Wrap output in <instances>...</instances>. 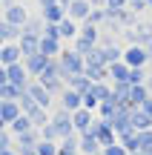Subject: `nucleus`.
<instances>
[{"instance_id":"11","label":"nucleus","mask_w":152,"mask_h":155,"mask_svg":"<svg viewBox=\"0 0 152 155\" xmlns=\"http://www.w3.org/2000/svg\"><path fill=\"white\" fill-rule=\"evenodd\" d=\"M95 112H89V109H78V112H72V124H75V132L78 135H83V132H89L92 129V124H95Z\"/></svg>"},{"instance_id":"39","label":"nucleus","mask_w":152,"mask_h":155,"mask_svg":"<svg viewBox=\"0 0 152 155\" xmlns=\"http://www.w3.org/2000/svg\"><path fill=\"white\" fill-rule=\"evenodd\" d=\"M101 155H129V152H126L121 144H112V147H103V150H101Z\"/></svg>"},{"instance_id":"2","label":"nucleus","mask_w":152,"mask_h":155,"mask_svg":"<svg viewBox=\"0 0 152 155\" xmlns=\"http://www.w3.org/2000/svg\"><path fill=\"white\" fill-rule=\"evenodd\" d=\"M49 127L55 129V141H57V144H60L63 138L78 135V132H75V124H72V112L60 109V106H57L55 112H49Z\"/></svg>"},{"instance_id":"20","label":"nucleus","mask_w":152,"mask_h":155,"mask_svg":"<svg viewBox=\"0 0 152 155\" xmlns=\"http://www.w3.org/2000/svg\"><path fill=\"white\" fill-rule=\"evenodd\" d=\"M83 75L89 78L92 83H103V81H109V66H101V63H86Z\"/></svg>"},{"instance_id":"29","label":"nucleus","mask_w":152,"mask_h":155,"mask_svg":"<svg viewBox=\"0 0 152 155\" xmlns=\"http://www.w3.org/2000/svg\"><path fill=\"white\" fill-rule=\"evenodd\" d=\"M78 38H83L86 43L98 46V38H101V29H98V26H89V23H80V32H78Z\"/></svg>"},{"instance_id":"12","label":"nucleus","mask_w":152,"mask_h":155,"mask_svg":"<svg viewBox=\"0 0 152 155\" xmlns=\"http://www.w3.org/2000/svg\"><path fill=\"white\" fill-rule=\"evenodd\" d=\"M23 61V52L17 43H3L0 46V66H15Z\"/></svg>"},{"instance_id":"47","label":"nucleus","mask_w":152,"mask_h":155,"mask_svg":"<svg viewBox=\"0 0 152 155\" xmlns=\"http://www.w3.org/2000/svg\"><path fill=\"white\" fill-rule=\"evenodd\" d=\"M17 155H37L34 150H17Z\"/></svg>"},{"instance_id":"51","label":"nucleus","mask_w":152,"mask_h":155,"mask_svg":"<svg viewBox=\"0 0 152 155\" xmlns=\"http://www.w3.org/2000/svg\"><path fill=\"white\" fill-rule=\"evenodd\" d=\"M129 155H147V152H129Z\"/></svg>"},{"instance_id":"18","label":"nucleus","mask_w":152,"mask_h":155,"mask_svg":"<svg viewBox=\"0 0 152 155\" xmlns=\"http://www.w3.org/2000/svg\"><path fill=\"white\" fill-rule=\"evenodd\" d=\"M37 144H40V129H29L15 138V150H34Z\"/></svg>"},{"instance_id":"30","label":"nucleus","mask_w":152,"mask_h":155,"mask_svg":"<svg viewBox=\"0 0 152 155\" xmlns=\"http://www.w3.org/2000/svg\"><path fill=\"white\" fill-rule=\"evenodd\" d=\"M29 129H34V127H32V121H29L26 115H20L17 121H11V124H9V132H11V138H17V135L29 132Z\"/></svg>"},{"instance_id":"24","label":"nucleus","mask_w":152,"mask_h":155,"mask_svg":"<svg viewBox=\"0 0 152 155\" xmlns=\"http://www.w3.org/2000/svg\"><path fill=\"white\" fill-rule=\"evenodd\" d=\"M66 86L75 89L78 95H86V92L92 89V81H89L86 75H72V78H66Z\"/></svg>"},{"instance_id":"7","label":"nucleus","mask_w":152,"mask_h":155,"mask_svg":"<svg viewBox=\"0 0 152 155\" xmlns=\"http://www.w3.org/2000/svg\"><path fill=\"white\" fill-rule=\"evenodd\" d=\"M6 81H9L11 86H17V89H26V86H29V81H32V78H29L23 61L15 63V66H6Z\"/></svg>"},{"instance_id":"14","label":"nucleus","mask_w":152,"mask_h":155,"mask_svg":"<svg viewBox=\"0 0 152 155\" xmlns=\"http://www.w3.org/2000/svg\"><path fill=\"white\" fill-rule=\"evenodd\" d=\"M89 12H92V3H89V0H75V3L66 9V17H72L75 23H83L86 17H89Z\"/></svg>"},{"instance_id":"27","label":"nucleus","mask_w":152,"mask_h":155,"mask_svg":"<svg viewBox=\"0 0 152 155\" xmlns=\"http://www.w3.org/2000/svg\"><path fill=\"white\" fill-rule=\"evenodd\" d=\"M132 129L135 132H144V129H152V118L144 109H132Z\"/></svg>"},{"instance_id":"21","label":"nucleus","mask_w":152,"mask_h":155,"mask_svg":"<svg viewBox=\"0 0 152 155\" xmlns=\"http://www.w3.org/2000/svg\"><path fill=\"white\" fill-rule=\"evenodd\" d=\"M57 32H60V40H75L80 32V23H75L72 17H63L60 23H57Z\"/></svg>"},{"instance_id":"42","label":"nucleus","mask_w":152,"mask_h":155,"mask_svg":"<svg viewBox=\"0 0 152 155\" xmlns=\"http://www.w3.org/2000/svg\"><path fill=\"white\" fill-rule=\"evenodd\" d=\"M141 109H144V112H147V115L152 118V95H149L147 101H144V106H141Z\"/></svg>"},{"instance_id":"5","label":"nucleus","mask_w":152,"mask_h":155,"mask_svg":"<svg viewBox=\"0 0 152 155\" xmlns=\"http://www.w3.org/2000/svg\"><path fill=\"white\" fill-rule=\"evenodd\" d=\"M149 61H152V58L147 55L144 46H124V63L129 69H147Z\"/></svg>"},{"instance_id":"50","label":"nucleus","mask_w":152,"mask_h":155,"mask_svg":"<svg viewBox=\"0 0 152 155\" xmlns=\"http://www.w3.org/2000/svg\"><path fill=\"white\" fill-rule=\"evenodd\" d=\"M144 49H147V55L152 58V40H149V43H147V46H144Z\"/></svg>"},{"instance_id":"3","label":"nucleus","mask_w":152,"mask_h":155,"mask_svg":"<svg viewBox=\"0 0 152 155\" xmlns=\"http://www.w3.org/2000/svg\"><path fill=\"white\" fill-rule=\"evenodd\" d=\"M57 63H60V69H63V78L83 75V69H86V61H83L75 49H63L60 55H57Z\"/></svg>"},{"instance_id":"17","label":"nucleus","mask_w":152,"mask_h":155,"mask_svg":"<svg viewBox=\"0 0 152 155\" xmlns=\"http://www.w3.org/2000/svg\"><path fill=\"white\" fill-rule=\"evenodd\" d=\"M40 17H43V23H52V26H57V23L66 17V9H63L60 3H52V6H43L40 9Z\"/></svg>"},{"instance_id":"28","label":"nucleus","mask_w":152,"mask_h":155,"mask_svg":"<svg viewBox=\"0 0 152 155\" xmlns=\"http://www.w3.org/2000/svg\"><path fill=\"white\" fill-rule=\"evenodd\" d=\"M109 81H112V83H118V81H129V66H126L124 61L112 63V66H109Z\"/></svg>"},{"instance_id":"38","label":"nucleus","mask_w":152,"mask_h":155,"mask_svg":"<svg viewBox=\"0 0 152 155\" xmlns=\"http://www.w3.org/2000/svg\"><path fill=\"white\" fill-rule=\"evenodd\" d=\"M57 147H60V150H69V152H78V135H72V138H63Z\"/></svg>"},{"instance_id":"32","label":"nucleus","mask_w":152,"mask_h":155,"mask_svg":"<svg viewBox=\"0 0 152 155\" xmlns=\"http://www.w3.org/2000/svg\"><path fill=\"white\" fill-rule=\"evenodd\" d=\"M135 141H138V152H152V129L135 132Z\"/></svg>"},{"instance_id":"41","label":"nucleus","mask_w":152,"mask_h":155,"mask_svg":"<svg viewBox=\"0 0 152 155\" xmlns=\"http://www.w3.org/2000/svg\"><path fill=\"white\" fill-rule=\"evenodd\" d=\"M43 38H55V40H60V32H57V26L46 23V26H43Z\"/></svg>"},{"instance_id":"34","label":"nucleus","mask_w":152,"mask_h":155,"mask_svg":"<svg viewBox=\"0 0 152 155\" xmlns=\"http://www.w3.org/2000/svg\"><path fill=\"white\" fill-rule=\"evenodd\" d=\"M83 23H89V26H98V29H101L103 23H106V9H92L89 17H86Z\"/></svg>"},{"instance_id":"1","label":"nucleus","mask_w":152,"mask_h":155,"mask_svg":"<svg viewBox=\"0 0 152 155\" xmlns=\"http://www.w3.org/2000/svg\"><path fill=\"white\" fill-rule=\"evenodd\" d=\"M37 83H43V86L49 89L52 98H57V95L66 89V78H63V69H60V63H57V58H55V61H49V66H46L43 75L37 78Z\"/></svg>"},{"instance_id":"44","label":"nucleus","mask_w":152,"mask_h":155,"mask_svg":"<svg viewBox=\"0 0 152 155\" xmlns=\"http://www.w3.org/2000/svg\"><path fill=\"white\" fill-rule=\"evenodd\" d=\"M6 83H9L6 81V66H0V86H6Z\"/></svg>"},{"instance_id":"6","label":"nucleus","mask_w":152,"mask_h":155,"mask_svg":"<svg viewBox=\"0 0 152 155\" xmlns=\"http://www.w3.org/2000/svg\"><path fill=\"white\" fill-rule=\"evenodd\" d=\"M26 92H29V98H32L37 106H43V109H52V95H49V89H46L43 83H37V81H29Z\"/></svg>"},{"instance_id":"9","label":"nucleus","mask_w":152,"mask_h":155,"mask_svg":"<svg viewBox=\"0 0 152 155\" xmlns=\"http://www.w3.org/2000/svg\"><path fill=\"white\" fill-rule=\"evenodd\" d=\"M57 101H60V109H66V112H78V109H83V95H78L75 89H63L60 95H57Z\"/></svg>"},{"instance_id":"52","label":"nucleus","mask_w":152,"mask_h":155,"mask_svg":"<svg viewBox=\"0 0 152 155\" xmlns=\"http://www.w3.org/2000/svg\"><path fill=\"white\" fill-rule=\"evenodd\" d=\"M147 155H152V152H147Z\"/></svg>"},{"instance_id":"37","label":"nucleus","mask_w":152,"mask_h":155,"mask_svg":"<svg viewBox=\"0 0 152 155\" xmlns=\"http://www.w3.org/2000/svg\"><path fill=\"white\" fill-rule=\"evenodd\" d=\"M129 83H147V69H129Z\"/></svg>"},{"instance_id":"48","label":"nucleus","mask_w":152,"mask_h":155,"mask_svg":"<svg viewBox=\"0 0 152 155\" xmlns=\"http://www.w3.org/2000/svg\"><path fill=\"white\" fill-rule=\"evenodd\" d=\"M57 3H60V6H63V9H69V6H72V3H75V0H57Z\"/></svg>"},{"instance_id":"46","label":"nucleus","mask_w":152,"mask_h":155,"mask_svg":"<svg viewBox=\"0 0 152 155\" xmlns=\"http://www.w3.org/2000/svg\"><path fill=\"white\" fill-rule=\"evenodd\" d=\"M0 155H17V150H15V147H9V150H3Z\"/></svg>"},{"instance_id":"25","label":"nucleus","mask_w":152,"mask_h":155,"mask_svg":"<svg viewBox=\"0 0 152 155\" xmlns=\"http://www.w3.org/2000/svg\"><path fill=\"white\" fill-rule=\"evenodd\" d=\"M20 35H23V29L11 26V23H6L3 17H0V38H3L6 43H17V40H20Z\"/></svg>"},{"instance_id":"16","label":"nucleus","mask_w":152,"mask_h":155,"mask_svg":"<svg viewBox=\"0 0 152 155\" xmlns=\"http://www.w3.org/2000/svg\"><path fill=\"white\" fill-rule=\"evenodd\" d=\"M147 98H149L147 86H144V83H132V86H129V95H126V104H129L132 109H141Z\"/></svg>"},{"instance_id":"35","label":"nucleus","mask_w":152,"mask_h":155,"mask_svg":"<svg viewBox=\"0 0 152 155\" xmlns=\"http://www.w3.org/2000/svg\"><path fill=\"white\" fill-rule=\"evenodd\" d=\"M34 152L37 155H57L60 147H57V141H40V144L34 147Z\"/></svg>"},{"instance_id":"45","label":"nucleus","mask_w":152,"mask_h":155,"mask_svg":"<svg viewBox=\"0 0 152 155\" xmlns=\"http://www.w3.org/2000/svg\"><path fill=\"white\" fill-rule=\"evenodd\" d=\"M144 86H147V92L152 95V75H147V83H144Z\"/></svg>"},{"instance_id":"22","label":"nucleus","mask_w":152,"mask_h":155,"mask_svg":"<svg viewBox=\"0 0 152 155\" xmlns=\"http://www.w3.org/2000/svg\"><path fill=\"white\" fill-rule=\"evenodd\" d=\"M17 46H20L23 58H29V55H37V52H40V38H34V35H20Z\"/></svg>"},{"instance_id":"49","label":"nucleus","mask_w":152,"mask_h":155,"mask_svg":"<svg viewBox=\"0 0 152 155\" xmlns=\"http://www.w3.org/2000/svg\"><path fill=\"white\" fill-rule=\"evenodd\" d=\"M40 3V9H43V6H52V3H57V0H37Z\"/></svg>"},{"instance_id":"13","label":"nucleus","mask_w":152,"mask_h":155,"mask_svg":"<svg viewBox=\"0 0 152 155\" xmlns=\"http://www.w3.org/2000/svg\"><path fill=\"white\" fill-rule=\"evenodd\" d=\"M78 152L80 155H101V144H98V138L92 132L78 135Z\"/></svg>"},{"instance_id":"4","label":"nucleus","mask_w":152,"mask_h":155,"mask_svg":"<svg viewBox=\"0 0 152 155\" xmlns=\"http://www.w3.org/2000/svg\"><path fill=\"white\" fill-rule=\"evenodd\" d=\"M89 132L98 138L101 150H103V147H112V144H118V132L112 129V124H109V121H101V118H95V124H92V129H89Z\"/></svg>"},{"instance_id":"26","label":"nucleus","mask_w":152,"mask_h":155,"mask_svg":"<svg viewBox=\"0 0 152 155\" xmlns=\"http://www.w3.org/2000/svg\"><path fill=\"white\" fill-rule=\"evenodd\" d=\"M43 17L40 15H29V20H26V26H23V35H34V38H43Z\"/></svg>"},{"instance_id":"19","label":"nucleus","mask_w":152,"mask_h":155,"mask_svg":"<svg viewBox=\"0 0 152 155\" xmlns=\"http://www.w3.org/2000/svg\"><path fill=\"white\" fill-rule=\"evenodd\" d=\"M121 106H124V101H118V98H115V95H112V98L101 101V106H98V112H95V115L101 118V121H109V118H112L115 112L121 109Z\"/></svg>"},{"instance_id":"33","label":"nucleus","mask_w":152,"mask_h":155,"mask_svg":"<svg viewBox=\"0 0 152 155\" xmlns=\"http://www.w3.org/2000/svg\"><path fill=\"white\" fill-rule=\"evenodd\" d=\"M23 92H26V89H17V86H11V83H6V86H0V101H20Z\"/></svg>"},{"instance_id":"10","label":"nucleus","mask_w":152,"mask_h":155,"mask_svg":"<svg viewBox=\"0 0 152 155\" xmlns=\"http://www.w3.org/2000/svg\"><path fill=\"white\" fill-rule=\"evenodd\" d=\"M3 20L11 23V26H17V29H23V26H26V20H29V9H26V6H20V3H15V6H9V9L3 12Z\"/></svg>"},{"instance_id":"40","label":"nucleus","mask_w":152,"mask_h":155,"mask_svg":"<svg viewBox=\"0 0 152 155\" xmlns=\"http://www.w3.org/2000/svg\"><path fill=\"white\" fill-rule=\"evenodd\" d=\"M126 6H129V0H106L109 12H121V9H126Z\"/></svg>"},{"instance_id":"15","label":"nucleus","mask_w":152,"mask_h":155,"mask_svg":"<svg viewBox=\"0 0 152 155\" xmlns=\"http://www.w3.org/2000/svg\"><path fill=\"white\" fill-rule=\"evenodd\" d=\"M20 115L23 112H20V104H17V101H0V121H3L6 127H9L11 121H17Z\"/></svg>"},{"instance_id":"36","label":"nucleus","mask_w":152,"mask_h":155,"mask_svg":"<svg viewBox=\"0 0 152 155\" xmlns=\"http://www.w3.org/2000/svg\"><path fill=\"white\" fill-rule=\"evenodd\" d=\"M9 147H15V138H11V132H9V129H0V152H3V150H9Z\"/></svg>"},{"instance_id":"43","label":"nucleus","mask_w":152,"mask_h":155,"mask_svg":"<svg viewBox=\"0 0 152 155\" xmlns=\"http://www.w3.org/2000/svg\"><path fill=\"white\" fill-rule=\"evenodd\" d=\"M15 3H17V0H0V9L6 12V9H9V6H15Z\"/></svg>"},{"instance_id":"31","label":"nucleus","mask_w":152,"mask_h":155,"mask_svg":"<svg viewBox=\"0 0 152 155\" xmlns=\"http://www.w3.org/2000/svg\"><path fill=\"white\" fill-rule=\"evenodd\" d=\"M92 95L98 98V104L101 101H106V98H112V81H103V83H92V89H89Z\"/></svg>"},{"instance_id":"23","label":"nucleus","mask_w":152,"mask_h":155,"mask_svg":"<svg viewBox=\"0 0 152 155\" xmlns=\"http://www.w3.org/2000/svg\"><path fill=\"white\" fill-rule=\"evenodd\" d=\"M60 52H63L60 40H55V38H40V55H46L49 61H55Z\"/></svg>"},{"instance_id":"8","label":"nucleus","mask_w":152,"mask_h":155,"mask_svg":"<svg viewBox=\"0 0 152 155\" xmlns=\"http://www.w3.org/2000/svg\"><path fill=\"white\" fill-rule=\"evenodd\" d=\"M23 66H26V72H29V78H32V81H37L40 75H43V69L49 66V58L46 55H29V58H23Z\"/></svg>"}]
</instances>
